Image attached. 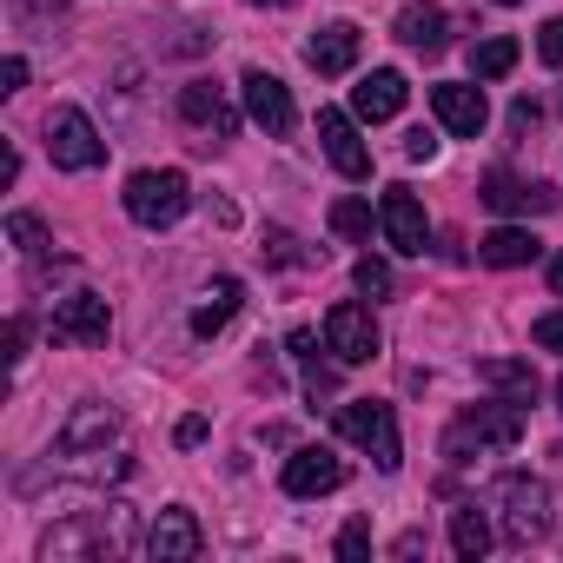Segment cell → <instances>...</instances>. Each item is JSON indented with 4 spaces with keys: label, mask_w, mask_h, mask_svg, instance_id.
<instances>
[{
    "label": "cell",
    "mask_w": 563,
    "mask_h": 563,
    "mask_svg": "<svg viewBox=\"0 0 563 563\" xmlns=\"http://www.w3.org/2000/svg\"><path fill=\"white\" fill-rule=\"evenodd\" d=\"M107 332H113V312H107L100 292H74V299L54 306V339L60 345H107Z\"/></svg>",
    "instance_id": "obj_9"
},
{
    "label": "cell",
    "mask_w": 563,
    "mask_h": 563,
    "mask_svg": "<svg viewBox=\"0 0 563 563\" xmlns=\"http://www.w3.org/2000/svg\"><path fill=\"white\" fill-rule=\"evenodd\" d=\"M510 126H517V133L537 126V100H517V107H510Z\"/></svg>",
    "instance_id": "obj_36"
},
{
    "label": "cell",
    "mask_w": 563,
    "mask_h": 563,
    "mask_svg": "<svg viewBox=\"0 0 563 563\" xmlns=\"http://www.w3.org/2000/svg\"><path fill=\"white\" fill-rule=\"evenodd\" d=\"M431 113H438L457 140H477V133H484V120H490L484 87H464V80H438V87H431Z\"/></svg>",
    "instance_id": "obj_11"
},
{
    "label": "cell",
    "mask_w": 563,
    "mask_h": 563,
    "mask_svg": "<svg viewBox=\"0 0 563 563\" xmlns=\"http://www.w3.org/2000/svg\"><path fill=\"white\" fill-rule=\"evenodd\" d=\"M8 239H14L21 252H47V225H41L34 212H14V219H8Z\"/></svg>",
    "instance_id": "obj_27"
},
{
    "label": "cell",
    "mask_w": 563,
    "mask_h": 563,
    "mask_svg": "<svg viewBox=\"0 0 563 563\" xmlns=\"http://www.w3.org/2000/svg\"><path fill=\"white\" fill-rule=\"evenodd\" d=\"M477 199H484L490 212H556V206H563L556 186H530V179H517V173H484Z\"/></svg>",
    "instance_id": "obj_12"
},
{
    "label": "cell",
    "mask_w": 563,
    "mask_h": 563,
    "mask_svg": "<svg viewBox=\"0 0 563 563\" xmlns=\"http://www.w3.org/2000/svg\"><path fill=\"white\" fill-rule=\"evenodd\" d=\"M47 153H54V166H67V173H93V166L107 159V140L93 133V120H87L80 107H54V113H47Z\"/></svg>",
    "instance_id": "obj_5"
},
{
    "label": "cell",
    "mask_w": 563,
    "mask_h": 563,
    "mask_svg": "<svg viewBox=\"0 0 563 563\" xmlns=\"http://www.w3.org/2000/svg\"><path fill=\"white\" fill-rule=\"evenodd\" d=\"M398 41L418 47V54H444L451 47V14L438 8V0H411V8L398 14Z\"/></svg>",
    "instance_id": "obj_16"
},
{
    "label": "cell",
    "mask_w": 563,
    "mask_h": 563,
    "mask_svg": "<svg viewBox=\"0 0 563 563\" xmlns=\"http://www.w3.org/2000/svg\"><path fill=\"white\" fill-rule=\"evenodd\" d=\"M517 54H523V47H517L510 34H497V41H477V47H471V74H477V80H504V74L517 67Z\"/></svg>",
    "instance_id": "obj_24"
},
{
    "label": "cell",
    "mask_w": 563,
    "mask_h": 563,
    "mask_svg": "<svg viewBox=\"0 0 563 563\" xmlns=\"http://www.w3.org/2000/svg\"><path fill=\"white\" fill-rule=\"evenodd\" d=\"M199 550H206V537H199L192 510H159V517H153V530H146V556H159V563H192Z\"/></svg>",
    "instance_id": "obj_15"
},
{
    "label": "cell",
    "mask_w": 563,
    "mask_h": 563,
    "mask_svg": "<svg viewBox=\"0 0 563 563\" xmlns=\"http://www.w3.org/2000/svg\"><path fill=\"white\" fill-rule=\"evenodd\" d=\"M530 339H537L543 352H563V312H543V319L530 325Z\"/></svg>",
    "instance_id": "obj_32"
},
{
    "label": "cell",
    "mask_w": 563,
    "mask_h": 563,
    "mask_svg": "<svg viewBox=\"0 0 563 563\" xmlns=\"http://www.w3.org/2000/svg\"><path fill=\"white\" fill-rule=\"evenodd\" d=\"M378 225H385L391 252H405V258H418V252H424V239H431L424 206H418V192H411V186H385V199H378Z\"/></svg>",
    "instance_id": "obj_8"
},
{
    "label": "cell",
    "mask_w": 563,
    "mask_h": 563,
    "mask_svg": "<svg viewBox=\"0 0 563 563\" xmlns=\"http://www.w3.org/2000/svg\"><path fill=\"white\" fill-rule=\"evenodd\" d=\"M550 292H563V252L550 258Z\"/></svg>",
    "instance_id": "obj_37"
},
{
    "label": "cell",
    "mask_w": 563,
    "mask_h": 563,
    "mask_svg": "<svg viewBox=\"0 0 563 563\" xmlns=\"http://www.w3.org/2000/svg\"><path fill=\"white\" fill-rule=\"evenodd\" d=\"M352 278H358V292H391V265L385 258H358Z\"/></svg>",
    "instance_id": "obj_29"
},
{
    "label": "cell",
    "mask_w": 563,
    "mask_h": 563,
    "mask_svg": "<svg viewBox=\"0 0 563 563\" xmlns=\"http://www.w3.org/2000/svg\"><path fill=\"white\" fill-rule=\"evenodd\" d=\"M292 358L306 365V391H312V398H332V391H339V378L319 365V339H312V332H292Z\"/></svg>",
    "instance_id": "obj_25"
},
{
    "label": "cell",
    "mask_w": 563,
    "mask_h": 563,
    "mask_svg": "<svg viewBox=\"0 0 563 563\" xmlns=\"http://www.w3.org/2000/svg\"><path fill=\"white\" fill-rule=\"evenodd\" d=\"M497 8H517V0H497Z\"/></svg>",
    "instance_id": "obj_40"
},
{
    "label": "cell",
    "mask_w": 563,
    "mask_h": 563,
    "mask_svg": "<svg viewBox=\"0 0 563 563\" xmlns=\"http://www.w3.org/2000/svg\"><path fill=\"white\" fill-rule=\"evenodd\" d=\"M405 93H411V87H405L398 67H372V74L352 87V113L372 120V126H378V120H398V113H405Z\"/></svg>",
    "instance_id": "obj_13"
},
{
    "label": "cell",
    "mask_w": 563,
    "mask_h": 563,
    "mask_svg": "<svg viewBox=\"0 0 563 563\" xmlns=\"http://www.w3.org/2000/svg\"><path fill=\"white\" fill-rule=\"evenodd\" d=\"M206 299H212V306H199V312H192V332H199V339H219V332H225V319L239 312V278H212V292H206Z\"/></svg>",
    "instance_id": "obj_22"
},
{
    "label": "cell",
    "mask_w": 563,
    "mask_h": 563,
    "mask_svg": "<svg viewBox=\"0 0 563 563\" xmlns=\"http://www.w3.org/2000/svg\"><path fill=\"white\" fill-rule=\"evenodd\" d=\"M179 113H186L192 126H212V133H232V107H225V93H219L212 80H192V87L179 93Z\"/></svg>",
    "instance_id": "obj_20"
},
{
    "label": "cell",
    "mask_w": 563,
    "mask_h": 563,
    "mask_svg": "<svg viewBox=\"0 0 563 563\" xmlns=\"http://www.w3.org/2000/svg\"><path fill=\"white\" fill-rule=\"evenodd\" d=\"M523 438V405L510 398V405H477V411H464L451 431H444V457L451 464H471L484 444H517Z\"/></svg>",
    "instance_id": "obj_1"
},
{
    "label": "cell",
    "mask_w": 563,
    "mask_h": 563,
    "mask_svg": "<svg viewBox=\"0 0 563 563\" xmlns=\"http://www.w3.org/2000/svg\"><path fill=\"white\" fill-rule=\"evenodd\" d=\"M113 431H120V411H107V405H80V411H74V424L60 431V457L100 451V444H107Z\"/></svg>",
    "instance_id": "obj_18"
},
{
    "label": "cell",
    "mask_w": 563,
    "mask_h": 563,
    "mask_svg": "<svg viewBox=\"0 0 563 563\" xmlns=\"http://www.w3.org/2000/svg\"><path fill=\"white\" fill-rule=\"evenodd\" d=\"M365 550H372V523L358 517V523L339 530V556H345V563H365Z\"/></svg>",
    "instance_id": "obj_28"
},
{
    "label": "cell",
    "mask_w": 563,
    "mask_h": 563,
    "mask_svg": "<svg viewBox=\"0 0 563 563\" xmlns=\"http://www.w3.org/2000/svg\"><path fill=\"white\" fill-rule=\"evenodd\" d=\"M451 550H457L464 563H477V556L490 550V523H484V510H477V504L451 510Z\"/></svg>",
    "instance_id": "obj_23"
},
{
    "label": "cell",
    "mask_w": 563,
    "mask_h": 563,
    "mask_svg": "<svg viewBox=\"0 0 563 563\" xmlns=\"http://www.w3.org/2000/svg\"><path fill=\"white\" fill-rule=\"evenodd\" d=\"M332 232L339 239H372V206L365 199H339L332 206Z\"/></svg>",
    "instance_id": "obj_26"
},
{
    "label": "cell",
    "mask_w": 563,
    "mask_h": 563,
    "mask_svg": "<svg viewBox=\"0 0 563 563\" xmlns=\"http://www.w3.org/2000/svg\"><path fill=\"white\" fill-rule=\"evenodd\" d=\"M239 93H245V113H252L272 140H286V133L299 126V107H292V93H286V80H278V74L252 67V74L239 80Z\"/></svg>",
    "instance_id": "obj_7"
},
{
    "label": "cell",
    "mask_w": 563,
    "mask_h": 563,
    "mask_svg": "<svg viewBox=\"0 0 563 563\" xmlns=\"http://www.w3.org/2000/svg\"><path fill=\"white\" fill-rule=\"evenodd\" d=\"M477 258L497 265V272H510V265H530V258H537V239H530L523 225H497V232L477 239Z\"/></svg>",
    "instance_id": "obj_19"
},
{
    "label": "cell",
    "mask_w": 563,
    "mask_h": 563,
    "mask_svg": "<svg viewBox=\"0 0 563 563\" xmlns=\"http://www.w3.org/2000/svg\"><path fill=\"white\" fill-rule=\"evenodd\" d=\"M252 8H265V0H252ZM272 8H299V0H272Z\"/></svg>",
    "instance_id": "obj_38"
},
{
    "label": "cell",
    "mask_w": 563,
    "mask_h": 563,
    "mask_svg": "<svg viewBox=\"0 0 563 563\" xmlns=\"http://www.w3.org/2000/svg\"><path fill=\"white\" fill-rule=\"evenodd\" d=\"M556 405H563V378H556Z\"/></svg>",
    "instance_id": "obj_39"
},
{
    "label": "cell",
    "mask_w": 563,
    "mask_h": 563,
    "mask_svg": "<svg viewBox=\"0 0 563 563\" xmlns=\"http://www.w3.org/2000/svg\"><path fill=\"white\" fill-rule=\"evenodd\" d=\"M405 153H411V159H431V153H438V140H431V133H424V126H418V133H411V140H405Z\"/></svg>",
    "instance_id": "obj_35"
},
{
    "label": "cell",
    "mask_w": 563,
    "mask_h": 563,
    "mask_svg": "<svg viewBox=\"0 0 563 563\" xmlns=\"http://www.w3.org/2000/svg\"><path fill=\"white\" fill-rule=\"evenodd\" d=\"M199 438H206V418H179V431H173V444H179V451H192Z\"/></svg>",
    "instance_id": "obj_34"
},
{
    "label": "cell",
    "mask_w": 563,
    "mask_h": 563,
    "mask_svg": "<svg viewBox=\"0 0 563 563\" xmlns=\"http://www.w3.org/2000/svg\"><path fill=\"white\" fill-rule=\"evenodd\" d=\"M490 504L504 510V537H510V543H537V537L550 530V490H543V477L510 471V477H497Z\"/></svg>",
    "instance_id": "obj_2"
},
{
    "label": "cell",
    "mask_w": 563,
    "mask_h": 563,
    "mask_svg": "<svg viewBox=\"0 0 563 563\" xmlns=\"http://www.w3.org/2000/svg\"><path fill=\"white\" fill-rule=\"evenodd\" d=\"M325 352H339V365H372L378 358V319L352 299H339L325 312Z\"/></svg>",
    "instance_id": "obj_6"
},
{
    "label": "cell",
    "mask_w": 563,
    "mask_h": 563,
    "mask_svg": "<svg viewBox=\"0 0 563 563\" xmlns=\"http://www.w3.org/2000/svg\"><path fill=\"white\" fill-rule=\"evenodd\" d=\"M21 87H27V60L14 54L8 67H0V93H21Z\"/></svg>",
    "instance_id": "obj_33"
},
{
    "label": "cell",
    "mask_w": 563,
    "mask_h": 563,
    "mask_svg": "<svg viewBox=\"0 0 563 563\" xmlns=\"http://www.w3.org/2000/svg\"><path fill=\"white\" fill-rule=\"evenodd\" d=\"M537 54H543L550 67H563V14H556V21H543V34H537Z\"/></svg>",
    "instance_id": "obj_31"
},
{
    "label": "cell",
    "mask_w": 563,
    "mask_h": 563,
    "mask_svg": "<svg viewBox=\"0 0 563 563\" xmlns=\"http://www.w3.org/2000/svg\"><path fill=\"white\" fill-rule=\"evenodd\" d=\"M286 497H325V490H339L345 484V457H332L325 444H306V451H292L286 457Z\"/></svg>",
    "instance_id": "obj_10"
},
{
    "label": "cell",
    "mask_w": 563,
    "mask_h": 563,
    "mask_svg": "<svg viewBox=\"0 0 563 563\" xmlns=\"http://www.w3.org/2000/svg\"><path fill=\"white\" fill-rule=\"evenodd\" d=\"M339 438H352L358 451H372V464L378 471H398V418H391V405H378V398H352V405H339Z\"/></svg>",
    "instance_id": "obj_4"
},
{
    "label": "cell",
    "mask_w": 563,
    "mask_h": 563,
    "mask_svg": "<svg viewBox=\"0 0 563 563\" xmlns=\"http://www.w3.org/2000/svg\"><path fill=\"white\" fill-rule=\"evenodd\" d=\"M306 60H312V74H352V60H358V27H352V21H332L325 34H312Z\"/></svg>",
    "instance_id": "obj_17"
},
{
    "label": "cell",
    "mask_w": 563,
    "mask_h": 563,
    "mask_svg": "<svg viewBox=\"0 0 563 563\" xmlns=\"http://www.w3.org/2000/svg\"><path fill=\"white\" fill-rule=\"evenodd\" d=\"M477 385H497V391H510L517 405H530V398L543 391V385H537V372H530V365H517V358H484V365H477Z\"/></svg>",
    "instance_id": "obj_21"
},
{
    "label": "cell",
    "mask_w": 563,
    "mask_h": 563,
    "mask_svg": "<svg viewBox=\"0 0 563 563\" xmlns=\"http://www.w3.org/2000/svg\"><path fill=\"white\" fill-rule=\"evenodd\" d=\"M265 258H278V265H306V252H299L292 232H265Z\"/></svg>",
    "instance_id": "obj_30"
},
{
    "label": "cell",
    "mask_w": 563,
    "mask_h": 563,
    "mask_svg": "<svg viewBox=\"0 0 563 563\" xmlns=\"http://www.w3.org/2000/svg\"><path fill=\"white\" fill-rule=\"evenodd\" d=\"M319 140H325V159H332L345 179H372V153H365L358 126H352L339 107H325V113H319Z\"/></svg>",
    "instance_id": "obj_14"
},
{
    "label": "cell",
    "mask_w": 563,
    "mask_h": 563,
    "mask_svg": "<svg viewBox=\"0 0 563 563\" xmlns=\"http://www.w3.org/2000/svg\"><path fill=\"white\" fill-rule=\"evenodd\" d=\"M186 173H173V166H146V173H133L126 179V212L146 225V232H159V225H173L179 212H186Z\"/></svg>",
    "instance_id": "obj_3"
}]
</instances>
